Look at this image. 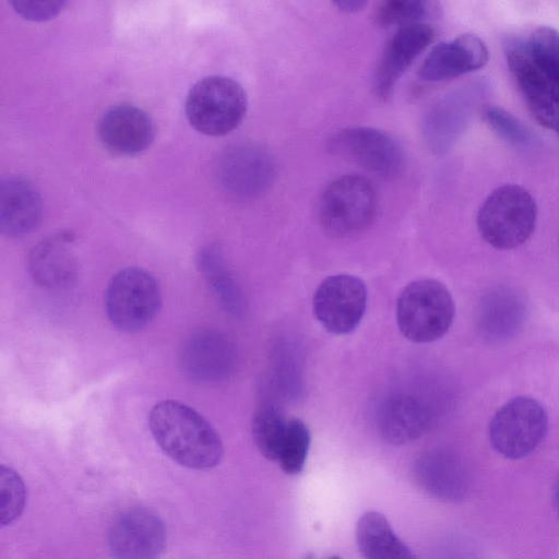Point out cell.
Returning a JSON list of instances; mask_svg holds the SVG:
<instances>
[{
    "mask_svg": "<svg viewBox=\"0 0 559 559\" xmlns=\"http://www.w3.org/2000/svg\"><path fill=\"white\" fill-rule=\"evenodd\" d=\"M151 433L173 461L191 469L219 464L223 442L214 427L195 409L174 400L155 404L148 415Z\"/></svg>",
    "mask_w": 559,
    "mask_h": 559,
    "instance_id": "1",
    "label": "cell"
},
{
    "mask_svg": "<svg viewBox=\"0 0 559 559\" xmlns=\"http://www.w3.org/2000/svg\"><path fill=\"white\" fill-rule=\"evenodd\" d=\"M537 205L532 194L519 185H502L480 205L476 224L481 238L499 250L523 245L533 234Z\"/></svg>",
    "mask_w": 559,
    "mask_h": 559,
    "instance_id": "2",
    "label": "cell"
},
{
    "mask_svg": "<svg viewBox=\"0 0 559 559\" xmlns=\"http://www.w3.org/2000/svg\"><path fill=\"white\" fill-rule=\"evenodd\" d=\"M396 323L401 333L417 344L442 337L450 329L455 306L448 288L437 280L408 283L396 300Z\"/></svg>",
    "mask_w": 559,
    "mask_h": 559,
    "instance_id": "3",
    "label": "cell"
},
{
    "mask_svg": "<svg viewBox=\"0 0 559 559\" xmlns=\"http://www.w3.org/2000/svg\"><path fill=\"white\" fill-rule=\"evenodd\" d=\"M247 95L235 80L211 75L189 91L185 110L189 123L200 133L221 136L236 129L247 111Z\"/></svg>",
    "mask_w": 559,
    "mask_h": 559,
    "instance_id": "4",
    "label": "cell"
},
{
    "mask_svg": "<svg viewBox=\"0 0 559 559\" xmlns=\"http://www.w3.org/2000/svg\"><path fill=\"white\" fill-rule=\"evenodd\" d=\"M162 305L157 280L148 271L129 266L118 271L105 293V309L116 329L134 333L156 317Z\"/></svg>",
    "mask_w": 559,
    "mask_h": 559,
    "instance_id": "5",
    "label": "cell"
},
{
    "mask_svg": "<svg viewBox=\"0 0 559 559\" xmlns=\"http://www.w3.org/2000/svg\"><path fill=\"white\" fill-rule=\"evenodd\" d=\"M377 212V193L362 176L347 175L334 179L319 201V219L325 230L346 236L370 225Z\"/></svg>",
    "mask_w": 559,
    "mask_h": 559,
    "instance_id": "6",
    "label": "cell"
},
{
    "mask_svg": "<svg viewBox=\"0 0 559 559\" xmlns=\"http://www.w3.org/2000/svg\"><path fill=\"white\" fill-rule=\"evenodd\" d=\"M548 429L544 407L530 396H516L492 417L489 439L493 449L508 459L531 454L543 441Z\"/></svg>",
    "mask_w": 559,
    "mask_h": 559,
    "instance_id": "7",
    "label": "cell"
},
{
    "mask_svg": "<svg viewBox=\"0 0 559 559\" xmlns=\"http://www.w3.org/2000/svg\"><path fill=\"white\" fill-rule=\"evenodd\" d=\"M328 147L333 154L377 177H395L404 167L402 146L392 135L376 128L343 129L329 140Z\"/></svg>",
    "mask_w": 559,
    "mask_h": 559,
    "instance_id": "8",
    "label": "cell"
},
{
    "mask_svg": "<svg viewBox=\"0 0 559 559\" xmlns=\"http://www.w3.org/2000/svg\"><path fill=\"white\" fill-rule=\"evenodd\" d=\"M367 306L365 283L350 274L326 277L318 286L312 310L318 322L330 333L344 335L360 323Z\"/></svg>",
    "mask_w": 559,
    "mask_h": 559,
    "instance_id": "9",
    "label": "cell"
},
{
    "mask_svg": "<svg viewBox=\"0 0 559 559\" xmlns=\"http://www.w3.org/2000/svg\"><path fill=\"white\" fill-rule=\"evenodd\" d=\"M108 546L116 559H159L167 534L163 520L146 508H131L111 522Z\"/></svg>",
    "mask_w": 559,
    "mask_h": 559,
    "instance_id": "10",
    "label": "cell"
},
{
    "mask_svg": "<svg viewBox=\"0 0 559 559\" xmlns=\"http://www.w3.org/2000/svg\"><path fill=\"white\" fill-rule=\"evenodd\" d=\"M507 63L534 118L559 132V83L542 72L528 56L524 43L508 46Z\"/></svg>",
    "mask_w": 559,
    "mask_h": 559,
    "instance_id": "11",
    "label": "cell"
},
{
    "mask_svg": "<svg viewBox=\"0 0 559 559\" xmlns=\"http://www.w3.org/2000/svg\"><path fill=\"white\" fill-rule=\"evenodd\" d=\"M183 373L198 382H216L229 377L236 365V349L223 333L203 329L183 342L179 353Z\"/></svg>",
    "mask_w": 559,
    "mask_h": 559,
    "instance_id": "12",
    "label": "cell"
},
{
    "mask_svg": "<svg viewBox=\"0 0 559 559\" xmlns=\"http://www.w3.org/2000/svg\"><path fill=\"white\" fill-rule=\"evenodd\" d=\"M97 132L103 145L117 155H136L154 139V123L143 109L120 104L108 108L98 121Z\"/></svg>",
    "mask_w": 559,
    "mask_h": 559,
    "instance_id": "13",
    "label": "cell"
},
{
    "mask_svg": "<svg viewBox=\"0 0 559 559\" xmlns=\"http://www.w3.org/2000/svg\"><path fill=\"white\" fill-rule=\"evenodd\" d=\"M275 170L271 156L253 145H238L222 158L219 177L223 186L236 197L254 198L272 185Z\"/></svg>",
    "mask_w": 559,
    "mask_h": 559,
    "instance_id": "14",
    "label": "cell"
},
{
    "mask_svg": "<svg viewBox=\"0 0 559 559\" xmlns=\"http://www.w3.org/2000/svg\"><path fill=\"white\" fill-rule=\"evenodd\" d=\"M435 38L433 28L426 23L399 27L389 39L374 74V92L386 98L413 61Z\"/></svg>",
    "mask_w": 559,
    "mask_h": 559,
    "instance_id": "15",
    "label": "cell"
},
{
    "mask_svg": "<svg viewBox=\"0 0 559 559\" xmlns=\"http://www.w3.org/2000/svg\"><path fill=\"white\" fill-rule=\"evenodd\" d=\"M418 486L430 496L447 502L463 500L471 489V476L463 460L447 449L424 453L415 466Z\"/></svg>",
    "mask_w": 559,
    "mask_h": 559,
    "instance_id": "16",
    "label": "cell"
},
{
    "mask_svg": "<svg viewBox=\"0 0 559 559\" xmlns=\"http://www.w3.org/2000/svg\"><path fill=\"white\" fill-rule=\"evenodd\" d=\"M479 86L468 85L439 100L426 115L423 133L436 153L448 151L466 128L479 94Z\"/></svg>",
    "mask_w": 559,
    "mask_h": 559,
    "instance_id": "17",
    "label": "cell"
},
{
    "mask_svg": "<svg viewBox=\"0 0 559 559\" xmlns=\"http://www.w3.org/2000/svg\"><path fill=\"white\" fill-rule=\"evenodd\" d=\"M488 59L485 43L476 35L463 34L435 46L421 63L418 74L424 81H443L476 71Z\"/></svg>",
    "mask_w": 559,
    "mask_h": 559,
    "instance_id": "18",
    "label": "cell"
},
{
    "mask_svg": "<svg viewBox=\"0 0 559 559\" xmlns=\"http://www.w3.org/2000/svg\"><path fill=\"white\" fill-rule=\"evenodd\" d=\"M430 420V408L421 397L397 393L389 396L380 406L377 427L386 442L404 444L419 438Z\"/></svg>",
    "mask_w": 559,
    "mask_h": 559,
    "instance_id": "19",
    "label": "cell"
},
{
    "mask_svg": "<svg viewBox=\"0 0 559 559\" xmlns=\"http://www.w3.org/2000/svg\"><path fill=\"white\" fill-rule=\"evenodd\" d=\"M526 317L523 296L508 286L486 293L477 307L476 323L480 334L489 341H503L514 335Z\"/></svg>",
    "mask_w": 559,
    "mask_h": 559,
    "instance_id": "20",
    "label": "cell"
},
{
    "mask_svg": "<svg viewBox=\"0 0 559 559\" xmlns=\"http://www.w3.org/2000/svg\"><path fill=\"white\" fill-rule=\"evenodd\" d=\"M27 266L34 282L46 288H62L76 276V259L69 234L46 238L33 247Z\"/></svg>",
    "mask_w": 559,
    "mask_h": 559,
    "instance_id": "21",
    "label": "cell"
},
{
    "mask_svg": "<svg viewBox=\"0 0 559 559\" xmlns=\"http://www.w3.org/2000/svg\"><path fill=\"white\" fill-rule=\"evenodd\" d=\"M41 199L35 187L22 177H8L0 187V228L10 237L31 233L41 217Z\"/></svg>",
    "mask_w": 559,
    "mask_h": 559,
    "instance_id": "22",
    "label": "cell"
},
{
    "mask_svg": "<svg viewBox=\"0 0 559 559\" xmlns=\"http://www.w3.org/2000/svg\"><path fill=\"white\" fill-rule=\"evenodd\" d=\"M356 540L365 559H416L384 515L377 511H368L359 518Z\"/></svg>",
    "mask_w": 559,
    "mask_h": 559,
    "instance_id": "23",
    "label": "cell"
},
{
    "mask_svg": "<svg viewBox=\"0 0 559 559\" xmlns=\"http://www.w3.org/2000/svg\"><path fill=\"white\" fill-rule=\"evenodd\" d=\"M198 266L222 306L229 312H240L242 309L241 293L235 278L225 267L219 249L216 246L203 248L198 257Z\"/></svg>",
    "mask_w": 559,
    "mask_h": 559,
    "instance_id": "24",
    "label": "cell"
},
{
    "mask_svg": "<svg viewBox=\"0 0 559 559\" xmlns=\"http://www.w3.org/2000/svg\"><path fill=\"white\" fill-rule=\"evenodd\" d=\"M288 420L272 405L261 406L253 415L251 435L260 453L277 462L287 432Z\"/></svg>",
    "mask_w": 559,
    "mask_h": 559,
    "instance_id": "25",
    "label": "cell"
},
{
    "mask_svg": "<svg viewBox=\"0 0 559 559\" xmlns=\"http://www.w3.org/2000/svg\"><path fill=\"white\" fill-rule=\"evenodd\" d=\"M436 3L420 0H385L374 10L373 20L380 27L406 26L421 22L436 12Z\"/></svg>",
    "mask_w": 559,
    "mask_h": 559,
    "instance_id": "26",
    "label": "cell"
},
{
    "mask_svg": "<svg viewBox=\"0 0 559 559\" xmlns=\"http://www.w3.org/2000/svg\"><path fill=\"white\" fill-rule=\"evenodd\" d=\"M524 46L538 69L559 83V32L552 27L540 26L524 41Z\"/></svg>",
    "mask_w": 559,
    "mask_h": 559,
    "instance_id": "27",
    "label": "cell"
},
{
    "mask_svg": "<svg viewBox=\"0 0 559 559\" xmlns=\"http://www.w3.org/2000/svg\"><path fill=\"white\" fill-rule=\"evenodd\" d=\"M310 447V431L298 419H288L287 432L278 459L282 471L288 475L299 474L305 466Z\"/></svg>",
    "mask_w": 559,
    "mask_h": 559,
    "instance_id": "28",
    "label": "cell"
},
{
    "mask_svg": "<svg viewBox=\"0 0 559 559\" xmlns=\"http://www.w3.org/2000/svg\"><path fill=\"white\" fill-rule=\"evenodd\" d=\"M1 526L10 525L22 514L26 502V488L21 476L11 467L1 465Z\"/></svg>",
    "mask_w": 559,
    "mask_h": 559,
    "instance_id": "29",
    "label": "cell"
},
{
    "mask_svg": "<svg viewBox=\"0 0 559 559\" xmlns=\"http://www.w3.org/2000/svg\"><path fill=\"white\" fill-rule=\"evenodd\" d=\"M484 119L499 136L513 145L526 146L532 141L528 129L500 107H487L484 110Z\"/></svg>",
    "mask_w": 559,
    "mask_h": 559,
    "instance_id": "30",
    "label": "cell"
},
{
    "mask_svg": "<svg viewBox=\"0 0 559 559\" xmlns=\"http://www.w3.org/2000/svg\"><path fill=\"white\" fill-rule=\"evenodd\" d=\"M10 3L21 16L37 22L50 20L59 14L67 4L62 0H14Z\"/></svg>",
    "mask_w": 559,
    "mask_h": 559,
    "instance_id": "31",
    "label": "cell"
},
{
    "mask_svg": "<svg viewBox=\"0 0 559 559\" xmlns=\"http://www.w3.org/2000/svg\"><path fill=\"white\" fill-rule=\"evenodd\" d=\"M366 4L367 2L361 0H343L334 2V5L338 8V10L349 13L361 10Z\"/></svg>",
    "mask_w": 559,
    "mask_h": 559,
    "instance_id": "32",
    "label": "cell"
},
{
    "mask_svg": "<svg viewBox=\"0 0 559 559\" xmlns=\"http://www.w3.org/2000/svg\"><path fill=\"white\" fill-rule=\"evenodd\" d=\"M554 504L557 510V513L559 514V478L554 488Z\"/></svg>",
    "mask_w": 559,
    "mask_h": 559,
    "instance_id": "33",
    "label": "cell"
},
{
    "mask_svg": "<svg viewBox=\"0 0 559 559\" xmlns=\"http://www.w3.org/2000/svg\"><path fill=\"white\" fill-rule=\"evenodd\" d=\"M304 559H314L311 554H308Z\"/></svg>",
    "mask_w": 559,
    "mask_h": 559,
    "instance_id": "34",
    "label": "cell"
},
{
    "mask_svg": "<svg viewBox=\"0 0 559 559\" xmlns=\"http://www.w3.org/2000/svg\"><path fill=\"white\" fill-rule=\"evenodd\" d=\"M330 559H341V558L337 556H334V557H331Z\"/></svg>",
    "mask_w": 559,
    "mask_h": 559,
    "instance_id": "35",
    "label": "cell"
}]
</instances>
